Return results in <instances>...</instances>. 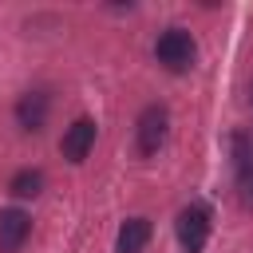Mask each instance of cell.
Instances as JSON below:
<instances>
[{
    "instance_id": "1",
    "label": "cell",
    "mask_w": 253,
    "mask_h": 253,
    "mask_svg": "<svg viewBox=\"0 0 253 253\" xmlns=\"http://www.w3.org/2000/svg\"><path fill=\"white\" fill-rule=\"evenodd\" d=\"M194 55H198V43L186 28H166L154 43V59L166 67V71H190L194 67Z\"/></svg>"
},
{
    "instance_id": "2",
    "label": "cell",
    "mask_w": 253,
    "mask_h": 253,
    "mask_svg": "<svg viewBox=\"0 0 253 253\" xmlns=\"http://www.w3.org/2000/svg\"><path fill=\"white\" fill-rule=\"evenodd\" d=\"M174 229H178L182 253H202V249H206V241H210V206L190 202V206L178 213Z\"/></svg>"
},
{
    "instance_id": "3",
    "label": "cell",
    "mask_w": 253,
    "mask_h": 253,
    "mask_svg": "<svg viewBox=\"0 0 253 253\" xmlns=\"http://www.w3.org/2000/svg\"><path fill=\"white\" fill-rule=\"evenodd\" d=\"M166 134H170V111H166L162 103H150V107L138 115V154H142V158L158 154L162 142H166Z\"/></svg>"
},
{
    "instance_id": "4",
    "label": "cell",
    "mask_w": 253,
    "mask_h": 253,
    "mask_svg": "<svg viewBox=\"0 0 253 253\" xmlns=\"http://www.w3.org/2000/svg\"><path fill=\"white\" fill-rule=\"evenodd\" d=\"M91 146H95V119H75L59 138V154L67 162H75V166L91 154Z\"/></svg>"
},
{
    "instance_id": "5",
    "label": "cell",
    "mask_w": 253,
    "mask_h": 253,
    "mask_svg": "<svg viewBox=\"0 0 253 253\" xmlns=\"http://www.w3.org/2000/svg\"><path fill=\"white\" fill-rule=\"evenodd\" d=\"M28 233H32V217L24 210H0V253L24 249Z\"/></svg>"
},
{
    "instance_id": "6",
    "label": "cell",
    "mask_w": 253,
    "mask_h": 253,
    "mask_svg": "<svg viewBox=\"0 0 253 253\" xmlns=\"http://www.w3.org/2000/svg\"><path fill=\"white\" fill-rule=\"evenodd\" d=\"M47 111H51V99H47L43 91H28V95H20V103H16V119H20L24 130H43Z\"/></svg>"
},
{
    "instance_id": "7",
    "label": "cell",
    "mask_w": 253,
    "mask_h": 253,
    "mask_svg": "<svg viewBox=\"0 0 253 253\" xmlns=\"http://www.w3.org/2000/svg\"><path fill=\"white\" fill-rule=\"evenodd\" d=\"M150 241V221L146 217H126L119 225V237H115V253H142Z\"/></svg>"
},
{
    "instance_id": "8",
    "label": "cell",
    "mask_w": 253,
    "mask_h": 253,
    "mask_svg": "<svg viewBox=\"0 0 253 253\" xmlns=\"http://www.w3.org/2000/svg\"><path fill=\"white\" fill-rule=\"evenodd\" d=\"M8 190H12L16 198H36V194L43 190V174H40V170H16L12 182H8Z\"/></svg>"
},
{
    "instance_id": "9",
    "label": "cell",
    "mask_w": 253,
    "mask_h": 253,
    "mask_svg": "<svg viewBox=\"0 0 253 253\" xmlns=\"http://www.w3.org/2000/svg\"><path fill=\"white\" fill-rule=\"evenodd\" d=\"M237 202L245 210H253V166H241L237 170Z\"/></svg>"
},
{
    "instance_id": "10",
    "label": "cell",
    "mask_w": 253,
    "mask_h": 253,
    "mask_svg": "<svg viewBox=\"0 0 253 253\" xmlns=\"http://www.w3.org/2000/svg\"><path fill=\"white\" fill-rule=\"evenodd\" d=\"M249 111H253V83H249Z\"/></svg>"
}]
</instances>
